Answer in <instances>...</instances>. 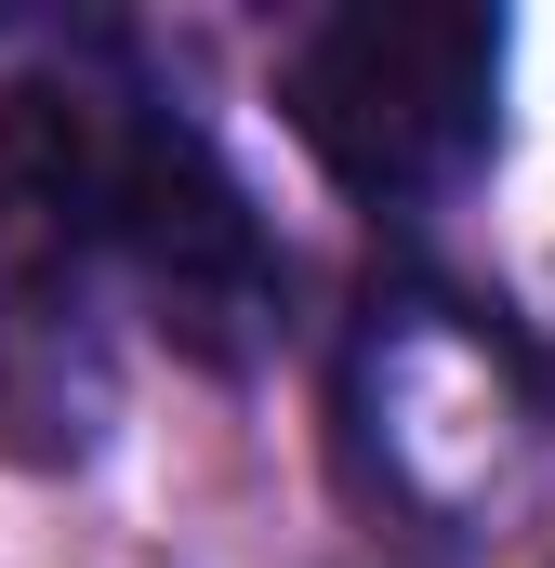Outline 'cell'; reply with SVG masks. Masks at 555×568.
I'll use <instances>...</instances> for the list:
<instances>
[{"label":"cell","instance_id":"cell-1","mask_svg":"<svg viewBox=\"0 0 555 568\" xmlns=\"http://www.w3.org/2000/svg\"><path fill=\"white\" fill-rule=\"evenodd\" d=\"M0 239L120 265L199 371H252L278 344L291 265H278L252 185L225 172V145L185 106H159L133 80L53 67V80L0 93Z\"/></svg>","mask_w":555,"mask_h":568},{"label":"cell","instance_id":"cell-2","mask_svg":"<svg viewBox=\"0 0 555 568\" xmlns=\"http://www.w3.org/2000/svg\"><path fill=\"white\" fill-rule=\"evenodd\" d=\"M503 13L476 0H344L278 53L304 159L371 212H450L503 159Z\"/></svg>","mask_w":555,"mask_h":568},{"label":"cell","instance_id":"cell-3","mask_svg":"<svg viewBox=\"0 0 555 568\" xmlns=\"http://www.w3.org/2000/svg\"><path fill=\"white\" fill-rule=\"evenodd\" d=\"M543 424V384L529 357L450 304V291H371L357 344H344V463L371 503L397 516H476L516 489V449Z\"/></svg>","mask_w":555,"mask_h":568},{"label":"cell","instance_id":"cell-4","mask_svg":"<svg viewBox=\"0 0 555 568\" xmlns=\"http://www.w3.org/2000/svg\"><path fill=\"white\" fill-rule=\"evenodd\" d=\"M120 410V357L93 317V265L0 239V449L13 463H93Z\"/></svg>","mask_w":555,"mask_h":568}]
</instances>
